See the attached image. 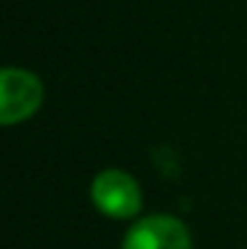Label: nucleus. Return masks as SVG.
I'll return each mask as SVG.
<instances>
[{
    "instance_id": "obj_2",
    "label": "nucleus",
    "mask_w": 247,
    "mask_h": 249,
    "mask_svg": "<svg viewBox=\"0 0 247 249\" xmlns=\"http://www.w3.org/2000/svg\"><path fill=\"white\" fill-rule=\"evenodd\" d=\"M43 98L45 90L38 74L16 67L3 69L0 74V122L3 124L29 120L40 109Z\"/></svg>"
},
{
    "instance_id": "obj_1",
    "label": "nucleus",
    "mask_w": 247,
    "mask_h": 249,
    "mask_svg": "<svg viewBox=\"0 0 247 249\" xmlns=\"http://www.w3.org/2000/svg\"><path fill=\"white\" fill-rule=\"evenodd\" d=\"M91 199L101 215L112 220H131L141 212L144 196H141V186L133 175L125 170H101L91 183Z\"/></svg>"
},
{
    "instance_id": "obj_3",
    "label": "nucleus",
    "mask_w": 247,
    "mask_h": 249,
    "mask_svg": "<svg viewBox=\"0 0 247 249\" xmlns=\"http://www.w3.org/2000/svg\"><path fill=\"white\" fill-rule=\"evenodd\" d=\"M122 249H194L191 233L173 215H149L122 239Z\"/></svg>"
}]
</instances>
